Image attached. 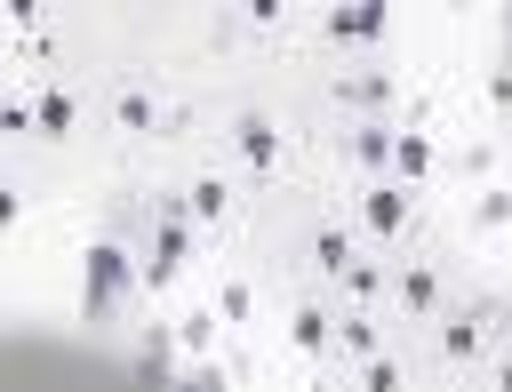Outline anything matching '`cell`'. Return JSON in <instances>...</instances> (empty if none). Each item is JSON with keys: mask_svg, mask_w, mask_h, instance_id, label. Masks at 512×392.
<instances>
[{"mask_svg": "<svg viewBox=\"0 0 512 392\" xmlns=\"http://www.w3.org/2000/svg\"><path fill=\"white\" fill-rule=\"evenodd\" d=\"M0 392H152L144 376L96 360V352H56V344H8L0 352Z\"/></svg>", "mask_w": 512, "mask_h": 392, "instance_id": "obj_1", "label": "cell"}]
</instances>
